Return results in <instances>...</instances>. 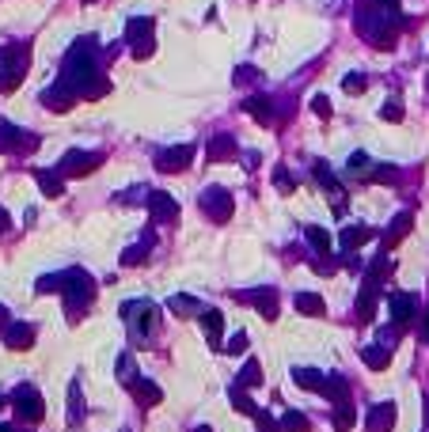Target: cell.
<instances>
[{
	"mask_svg": "<svg viewBox=\"0 0 429 432\" xmlns=\"http://www.w3.org/2000/svg\"><path fill=\"white\" fill-rule=\"evenodd\" d=\"M301 311H312V315H319L323 307H319V299H315V296H301Z\"/></svg>",
	"mask_w": 429,
	"mask_h": 432,
	"instance_id": "obj_10",
	"label": "cell"
},
{
	"mask_svg": "<svg viewBox=\"0 0 429 432\" xmlns=\"http://www.w3.org/2000/svg\"><path fill=\"white\" fill-rule=\"evenodd\" d=\"M148 205H152V212L160 216V220H171V216H175V201L167 194H152V201H148Z\"/></svg>",
	"mask_w": 429,
	"mask_h": 432,
	"instance_id": "obj_3",
	"label": "cell"
},
{
	"mask_svg": "<svg viewBox=\"0 0 429 432\" xmlns=\"http://www.w3.org/2000/svg\"><path fill=\"white\" fill-rule=\"evenodd\" d=\"M0 432H8V428H0Z\"/></svg>",
	"mask_w": 429,
	"mask_h": 432,
	"instance_id": "obj_19",
	"label": "cell"
},
{
	"mask_svg": "<svg viewBox=\"0 0 429 432\" xmlns=\"http://www.w3.org/2000/svg\"><path fill=\"white\" fill-rule=\"evenodd\" d=\"M312 107H315V114H323V118H327V114H331V107H327V99H315V102H312Z\"/></svg>",
	"mask_w": 429,
	"mask_h": 432,
	"instance_id": "obj_15",
	"label": "cell"
},
{
	"mask_svg": "<svg viewBox=\"0 0 429 432\" xmlns=\"http://www.w3.org/2000/svg\"><path fill=\"white\" fill-rule=\"evenodd\" d=\"M425 337H429V323H425Z\"/></svg>",
	"mask_w": 429,
	"mask_h": 432,
	"instance_id": "obj_18",
	"label": "cell"
},
{
	"mask_svg": "<svg viewBox=\"0 0 429 432\" xmlns=\"http://www.w3.org/2000/svg\"><path fill=\"white\" fill-rule=\"evenodd\" d=\"M8 345H15V349H23V345H31V330H27V326H15V330L8 334Z\"/></svg>",
	"mask_w": 429,
	"mask_h": 432,
	"instance_id": "obj_6",
	"label": "cell"
},
{
	"mask_svg": "<svg viewBox=\"0 0 429 432\" xmlns=\"http://www.w3.org/2000/svg\"><path fill=\"white\" fill-rule=\"evenodd\" d=\"M4 228H8V212L0 209V231H4Z\"/></svg>",
	"mask_w": 429,
	"mask_h": 432,
	"instance_id": "obj_17",
	"label": "cell"
},
{
	"mask_svg": "<svg viewBox=\"0 0 429 432\" xmlns=\"http://www.w3.org/2000/svg\"><path fill=\"white\" fill-rule=\"evenodd\" d=\"M346 91H350V95L365 91V76H357V72H353V76H346Z\"/></svg>",
	"mask_w": 429,
	"mask_h": 432,
	"instance_id": "obj_9",
	"label": "cell"
},
{
	"mask_svg": "<svg viewBox=\"0 0 429 432\" xmlns=\"http://www.w3.org/2000/svg\"><path fill=\"white\" fill-rule=\"evenodd\" d=\"M42 190L53 197V194H61V182H58V178H53V175H42Z\"/></svg>",
	"mask_w": 429,
	"mask_h": 432,
	"instance_id": "obj_11",
	"label": "cell"
},
{
	"mask_svg": "<svg viewBox=\"0 0 429 432\" xmlns=\"http://www.w3.org/2000/svg\"><path fill=\"white\" fill-rule=\"evenodd\" d=\"M391 307H395V315H399V318H407V315H410V299H407V296H399V304H391Z\"/></svg>",
	"mask_w": 429,
	"mask_h": 432,
	"instance_id": "obj_13",
	"label": "cell"
},
{
	"mask_svg": "<svg viewBox=\"0 0 429 432\" xmlns=\"http://www.w3.org/2000/svg\"><path fill=\"white\" fill-rule=\"evenodd\" d=\"M388 417H391V406L376 413V425H372V432H384V428H388Z\"/></svg>",
	"mask_w": 429,
	"mask_h": 432,
	"instance_id": "obj_12",
	"label": "cell"
},
{
	"mask_svg": "<svg viewBox=\"0 0 429 432\" xmlns=\"http://www.w3.org/2000/svg\"><path fill=\"white\" fill-rule=\"evenodd\" d=\"M20 413H23V417H39V413H42V402H39V394L23 391V394H20Z\"/></svg>",
	"mask_w": 429,
	"mask_h": 432,
	"instance_id": "obj_4",
	"label": "cell"
},
{
	"mask_svg": "<svg viewBox=\"0 0 429 432\" xmlns=\"http://www.w3.org/2000/svg\"><path fill=\"white\" fill-rule=\"evenodd\" d=\"M403 110H399V102H391V107H384V118H399Z\"/></svg>",
	"mask_w": 429,
	"mask_h": 432,
	"instance_id": "obj_16",
	"label": "cell"
},
{
	"mask_svg": "<svg viewBox=\"0 0 429 432\" xmlns=\"http://www.w3.org/2000/svg\"><path fill=\"white\" fill-rule=\"evenodd\" d=\"M190 296H175V311H190Z\"/></svg>",
	"mask_w": 429,
	"mask_h": 432,
	"instance_id": "obj_14",
	"label": "cell"
},
{
	"mask_svg": "<svg viewBox=\"0 0 429 432\" xmlns=\"http://www.w3.org/2000/svg\"><path fill=\"white\" fill-rule=\"evenodd\" d=\"M202 205L209 212H217V220H228V212H232V201H228V194H220V190H213V194H205L202 197Z\"/></svg>",
	"mask_w": 429,
	"mask_h": 432,
	"instance_id": "obj_1",
	"label": "cell"
},
{
	"mask_svg": "<svg viewBox=\"0 0 429 432\" xmlns=\"http://www.w3.org/2000/svg\"><path fill=\"white\" fill-rule=\"evenodd\" d=\"M190 156H194V148H171V152L160 159V167L164 171H179V167L190 163Z\"/></svg>",
	"mask_w": 429,
	"mask_h": 432,
	"instance_id": "obj_2",
	"label": "cell"
},
{
	"mask_svg": "<svg viewBox=\"0 0 429 432\" xmlns=\"http://www.w3.org/2000/svg\"><path fill=\"white\" fill-rule=\"evenodd\" d=\"M205 326H209V337L217 342V337H220V315H217V311H209V315H205Z\"/></svg>",
	"mask_w": 429,
	"mask_h": 432,
	"instance_id": "obj_8",
	"label": "cell"
},
{
	"mask_svg": "<svg viewBox=\"0 0 429 432\" xmlns=\"http://www.w3.org/2000/svg\"><path fill=\"white\" fill-rule=\"evenodd\" d=\"M99 163V159L95 156H84V152H72V159H69V171H88V167H95Z\"/></svg>",
	"mask_w": 429,
	"mask_h": 432,
	"instance_id": "obj_5",
	"label": "cell"
},
{
	"mask_svg": "<svg viewBox=\"0 0 429 432\" xmlns=\"http://www.w3.org/2000/svg\"><path fill=\"white\" fill-rule=\"evenodd\" d=\"M308 236H312L315 250H327L331 247V239H327V231H323V228H308Z\"/></svg>",
	"mask_w": 429,
	"mask_h": 432,
	"instance_id": "obj_7",
	"label": "cell"
}]
</instances>
